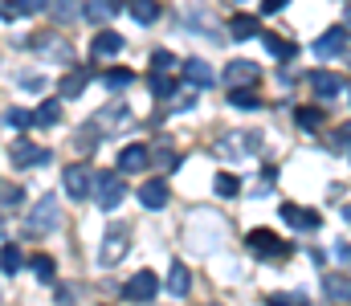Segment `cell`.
<instances>
[{"instance_id":"19","label":"cell","mask_w":351,"mask_h":306,"mask_svg":"<svg viewBox=\"0 0 351 306\" xmlns=\"http://www.w3.org/2000/svg\"><path fill=\"white\" fill-rule=\"evenodd\" d=\"M323 294H327L331 303H351V282H348V278H339V274H327Z\"/></svg>"},{"instance_id":"6","label":"cell","mask_w":351,"mask_h":306,"mask_svg":"<svg viewBox=\"0 0 351 306\" xmlns=\"http://www.w3.org/2000/svg\"><path fill=\"white\" fill-rule=\"evenodd\" d=\"M156 294H160V278H156L152 270H139V274L123 286V298H127V303H152Z\"/></svg>"},{"instance_id":"37","label":"cell","mask_w":351,"mask_h":306,"mask_svg":"<svg viewBox=\"0 0 351 306\" xmlns=\"http://www.w3.org/2000/svg\"><path fill=\"white\" fill-rule=\"evenodd\" d=\"M294 303H306L302 294H269V306H294Z\"/></svg>"},{"instance_id":"38","label":"cell","mask_w":351,"mask_h":306,"mask_svg":"<svg viewBox=\"0 0 351 306\" xmlns=\"http://www.w3.org/2000/svg\"><path fill=\"white\" fill-rule=\"evenodd\" d=\"M16 16H21L16 0H0V21H16Z\"/></svg>"},{"instance_id":"5","label":"cell","mask_w":351,"mask_h":306,"mask_svg":"<svg viewBox=\"0 0 351 306\" xmlns=\"http://www.w3.org/2000/svg\"><path fill=\"white\" fill-rule=\"evenodd\" d=\"M258 78H262L258 62L237 58V62H229V66H225V82H229V90H254V86H258Z\"/></svg>"},{"instance_id":"43","label":"cell","mask_w":351,"mask_h":306,"mask_svg":"<svg viewBox=\"0 0 351 306\" xmlns=\"http://www.w3.org/2000/svg\"><path fill=\"white\" fill-rule=\"evenodd\" d=\"M343 29H348V33H351V12H348V25H343Z\"/></svg>"},{"instance_id":"44","label":"cell","mask_w":351,"mask_h":306,"mask_svg":"<svg viewBox=\"0 0 351 306\" xmlns=\"http://www.w3.org/2000/svg\"><path fill=\"white\" fill-rule=\"evenodd\" d=\"M0 237H4V216H0Z\"/></svg>"},{"instance_id":"25","label":"cell","mask_w":351,"mask_h":306,"mask_svg":"<svg viewBox=\"0 0 351 306\" xmlns=\"http://www.w3.org/2000/svg\"><path fill=\"white\" fill-rule=\"evenodd\" d=\"M294 118H298V127H311V131H315V127H323L327 110H323V106H298V110H294Z\"/></svg>"},{"instance_id":"8","label":"cell","mask_w":351,"mask_h":306,"mask_svg":"<svg viewBox=\"0 0 351 306\" xmlns=\"http://www.w3.org/2000/svg\"><path fill=\"white\" fill-rule=\"evenodd\" d=\"M315 53L327 62V58H343L348 53V29H327L319 41H315Z\"/></svg>"},{"instance_id":"12","label":"cell","mask_w":351,"mask_h":306,"mask_svg":"<svg viewBox=\"0 0 351 306\" xmlns=\"http://www.w3.org/2000/svg\"><path fill=\"white\" fill-rule=\"evenodd\" d=\"M139 204L152 208V212L168 208V184H164V180H147V184H139Z\"/></svg>"},{"instance_id":"15","label":"cell","mask_w":351,"mask_h":306,"mask_svg":"<svg viewBox=\"0 0 351 306\" xmlns=\"http://www.w3.org/2000/svg\"><path fill=\"white\" fill-rule=\"evenodd\" d=\"M143 168H147V147L131 143L119 151V172H143Z\"/></svg>"},{"instance_id":"10","label":"cell","mask_w":351,"mask_h":306,"mask_svg":"<svg viewBox=\"0 0 351 306\" xmlns=\"http://www.w3.org/2000/svg\"><path fill=\"white\" fill-rule=\"evenodd\" d=\"M250 249H254L258 257H286V241H278L269 229H254V233H250Z\"/></svg>"},{"instance_id":"2","label":"cell","mask_w":351,"mask_h":306,"mask_svg":"<svg viewBox=\"0 0 351 306\" xmlns=\"http://www.w3.org/2000/svg\"><path fill=\"white\" fill-rule=\"evenodd\" d=\"M127 249H131V233H127V225L106 229V233H102V245H98V266H119V262L127 257Z\"/></svg>"},{"instance_id":"31","label":"cell","mask_w":351,"mask_h":306,"mask_svg":"<svg viewBox=\"0 0 351 306\" xmlns=\"http://www.w3.org/2000/svg\"><path fill=\"white\" fill-rule=\"evenodd\" d=\"M172 90H176V82L164 70H156V74H152V94H156V99H172Z\"/></svg>"},{"instance_id":"3","label":"cell","mask_w":351,"mask_h":306,"mask_svg":"<svg viewBox=\"0 0 351 306\" xmlns=\"http://www.w3.org/2000/svg\"><path fill=\"white\" fill-rule=\"evenodd\" d=\"M25 45H29L33 53L49 58V62H74V45L62 41L58 33H33V37H25Z\"/></svg>"},{"instance_id":"28","label":"cell","mask_w":351,"mask_h":306,"mask_svg":"<svg viewBox=\"0 0 351 306\" xmlns=\"http://www.w3.org/2000/svg\"><path fill=\"white\" fill-rule=\"evenodd\" d=\"M29 270L37 274V282H45V286H49V282H53V270H58V266H53V257H45V253H37V257L29 262Z\"/></svg>"},{"instance_id":"18","label":"cell","mask_w":351,"mask_h":306,"mask_svg":"<svg viewBox=\"0 0 351 306\" xmlns=\"http://www.w3.org/2000/svg\"><path fill=\"white\" fill-rule=\"evenodd\" d=\"M49 12H53V21H62V25H74L78 16H86L78 0H49Z\"/></svg>"},{"instance_id":"39","label":"cell","mask_w":351,"mask_h":306,"mask_svg":"<svg viewBox=\"0 0 351 306\" xmlns=\"http://www.w3.org/2000/svg\"><path fill=\"white\" fill-rule=\"evenodd\" d=\"M152 66H156V70H172V66H176V58H172V53H164V49H160V53L152 58Z\"/></svg>"},{"instance_id":"16","label":"cell","mask_w":351,"mask_h":306,"mask_svg":"<svg viewBox=\"0 0 351 306\" xmlns=\"http://www.w3.org/2000/svg\"><path fill=\"white\" fill-rule=\"evenodd\" d=\"M188 290H192V274H188V266H184V262H176L172 270H168V294L184 298Z\"/></svg>"},{"instance_id":"23","label":"cell","mask_w":351,"mask_h":306,"mask_svg":"<svg viewBox=\"0 0 351 306\" xmlns=\"http://www.w3.org/2000/svg\"><path fill=\"white\" fill-rule=\"evenodd\" d=\"M86 82H90V70H70V74L62 78V94H66V99H78V94L86 90Z\"/></svg>"},{"instance_id":"34","label":"cell","mask_w":351,"mask_h":306,"mask_svg":"<svg viewBox=\"0 0 351 306\" xmlns=\"http://www.w3.org/2000/svg\"><path fill=\"white\" fill-rule=\"evenodd\" d=\"M192 102H196V86H188L184 94H176V99H172V110H188Z\"/></svg>"},{"instance_id":"42","label":"cell","mask_w":351,"mask_h":306,"mask_svg":"<svg viewBox=\"0 0 351 306\" xmlns=\"http://www.w3.org/2000/svg\"><path fill=\"white\" fill-rule=\"evenodd\" d=\"M282 4H286V0H265L262 8H265V12H282Z\"/></svg>"},{"instance_id":"36","label":"cell","mask_w":351,"mask_h":306,"mask_svg":"<svg viewBox=\"0 0 351 306\" xmlns=\"http://www.w3.org/2000/svg\"><path fill=\"white\" fill-rule=\"evenodd\" d=\"M16 82H21L25 90H45V78H41V74H37V78H33V74H21Z\"/></svg>"},{"instance_id":"1","label":"cell","mask_w":351,"mask_h":306,"mask_svg":"<svg viewBox=\"0 0 351 306\" xmlns=\"http://www.w3.org/2000/svg\"><path fill=\"white\" fill-rule=\"evenodd\" d=\"M62 225V204L53 201V196H41V201L29 208V216H25V229L29 233H53Z\"/></svg>"},{"instance_id":"35","label":"cell","mask_w":351,"mask_h":306,"mask_svg":"<svg viewBox=\"0 0 351 306\" xmlns=\"http://www.w3.org/2000/svg\"><path fill=\"white\" fill-rule=\"evenodd\" d=\"M21 12H49V0H16Z\"/></svg>"},{"instance_id":"29","label":"cell","mask_w":351,"mask_h":306,"mask_svg":"<svg viewBox=\"0 0 351 306\" xmlns=\"http://www.w3.org/2000/svg\"><path fill=\"white\" fill-rule=\"evenodd\" d=\"M102 82H106L110 90H123V86H131V82H135V74H131V70H123V66H114V70H106V74H102Z\"/></svg>"},{"instance_id":"27","label":"cell","mask_w":351,"mask_h":306,"mask_svg":"<svg viewBox=\"0 0 351 306\" xmlns=\"http://www.w3.org/2000/svg\"><path fill=\"white\" fill-rule=\"evenodd\" d=\"M21 266H25V253H21L16 245H4V249H0V270H4V274H16Z\"/></svg>"},{"instance_id":"17","label":"cell","mask_w":351,"mask_h":306,"mask_svg":"<svg viewBox=\"0 0 351 306\" xmlns=\"http://www.w3.org/2000/svg\"><path fill=\"white\" fill-rule=\"evenodd\" d=\"M282 220L294 225V229H319V216L306 212V208H294V204H282Z\"/></svg>"},{"instance_id":"13","label":"cell","mask_w":351,"mask_h":306,"mask_svg":"<svg viewBox=\"0 0 351 306\" xmlns=\"http://www.w3.org/2000/svg\"><path fill=\"white\" fill-rule=\"evenodd\" d=\"M119 49H123V37H119L114 29H102V33L94 37V45H90V53H94L98 62H102V58H114Z\"/></svg>"},{"instance_id":"9","label":"cell","mask_w":351,"mask_h":306,"mask_svg":"<svg viewBox=\"0 0 351 306\" xmlns=\"http://www.w3.org/2000/svg\"><path fill=\"white\" fill-rule=\"evenodd\" d=\"M12 164L16 168H37V164H49V151L37 147V143H29V139H16L12 143Z\"/></svg>"},{"instance_id":"21","label":"cell","mask_w":351,"mask_h":306,"mask_svg":"<svg viewBox=\"0 0 351 306\" xmlns=\"http://www.w3.org/2000/svg\"><path fill=\"white\" fill-rule=\"evenodd\" d=\"M233 41H254V37H262V25L254 21V16H233Z\"/></svg>"},{"instance_id":"24","label":"cell","mask_w":351,"mask_h":306,"mask_svg":"<svg viewBox=\"0 0 351 306\" xmlns=\"http://www.w3.org/2000/svg\"><path fill=\"white\" fill-rule=\"evenodd\" d=\"M119 8H123V0H90V4H86V16H90V21H110Z\"/></svg>"},{"instance_id":"14","label":"cell","mask_w":351,"mask_h":306,"mask_svg":"<svg viewBox=\"0 0 351 306\" xmlns=\"http://www.w3.org/2000/svg\"><path fill=\"white\" fill-rule=\"evenodd\" d=\"M311 86H315V94H319V99H335V94L343 90L339 74H327V70H315V74H311Z\"/></svg>"},{"instance_id":"7","label":"cell","mask_w":351,"mask_h":306,"mask_svg":"<svg viewBox=\"0 0 351 306\" xmlns=\"http://www.w3.org/2000/svg\"><path fill=\"white\" fill-rule=\"evenodd\" d=\"M66 192H70V201H86L90 192H94V172L82 168V164L66 168Z\"/></svg>"},{"instance_id":"11","label":"cell","mask_w":351,"mask_h":306,"mask_svg":"<svg viewBox=\"0 0 351 306\" xmlns=\"http://www.w3.org/2000/svg\"><path fill=\"white\" fill-rule=\"evenodd\" d=\"M184 82H188V86H196V90H208V86L217 82V74H213V66H208V62L188 58V62H184Z\"/></svg>"},{"instance_id":"33","label":"cell","mask_w":351,"mask_h":306,"mask_svg":"<svg viewBox=\"0 0 351 306\" xmlns=\"http://www.w3.org/2000/svg\"><path fill=\"white\" fill-rule=\"evenodd\" d=\"M237 188H241V184H237V176H229V172H221V176H217V196H237Z\"/></svg>"},{"instance_id":"41","label":"cell","mask_w":351,"mask_h":306,"mask_svg":"<svg viewBox=\"0 0 351 306\" xmlns=\"http://www.w3.org/2000/svg\"><path fill=\"white\" fill-rule=\"evenodd\" d=\"M335 135H339V143H343V147H351V123H343V127H339Z\"/></svg>"},{"instance_id":"22","label":"cell","mask_w":351,"mask_h":306,"mask_svg":"<svg viewBox=\"0 0 351 306\" xmlns=\"http://www.w3.org/2000/svg\"><path fill=\"white\" fill-rule=\"evenodd\" d=\"M258 41H262V45L269 49V53H274V58H278V62H290V58L298 53V49H294L286 37H274V33H265V37H258Z\"/></svg>"},{"instance_id":"20","label":"cell","mask_w":351,"mask_h":306,"mask_svg":"<svg viewBox=\"0 0 351 306\" xmlns=\"http://www.w3.org/2000/svg\"><path fill=\"white\" fill-rule=\"evenodd\" d=\"M127 8H131V16H135L139 25H156V21H160V0H131Z\"/></svg>"},{"instance_id":"4","label":"cell","mask_w":351,"mask_h":306,"mask_svg":"<svg viewBox=\"0 0 351 306\" xmlns=\"http://www.w3.org/2000/svg\"><path fill=\"white\" fill-rule=\"evenodd\" d=\"M94 196H98V208H119L123 196H127V184L119 172H94Z\"/></svg>"},{"instance_id":"32","label":"cell","mask_w":351,"mask_h":306,"mask_svg":"<svg viewBox=\"0 0 351 306\" xmlns=\"http://www.w3.org/2000/svg\"><path fill=\"white\" fill-rule=\"evenodd\" d=\"M229 106H237V110H258V99H254L250 90H229Z\"/></svg>"},{"instance_id":"26","label":"cell","mask_w":351,"mask_h":306,"mask_svg":"<svg viewBox=\"0 0 351 306\" xmlns=\"http://www.w3.org/2000/svg\"><path fill=\"white\" fill-rule=\"evenodd\" d=\"M33 118H37V127H53V123L62 118V102H58V99H45V102H41V110H37Z\"/></svg>"},{"instance_id":"30","label":"cell","mask_w":351,"mask_h":306,"mask_svg":"<svg viewBox=\"0 0 351 306\" xmlns=\"http://www.w3.org/2000/svg\"><path fill=\"white\" fill-rule=\"evenodd\" d=\"M4 123H8L12 131H25V127H33L37 118H33L29 110H21V106H12V110H4Z\"/></svg>"},{"instance_id":"40","label":"cell","mask_w":351,"mask_h":306,"mask_svg":"<svg viewBox=\"0 0 351 306\" xmlns=\"http://www.w3.org/2000/svg\"><path fill=\"white\" fill-rule=\"evenodd\" d=\"M0 201H4V204H21V201H25V192H21V188H4V192H0Z\"/></svg>"}]
</instances>
